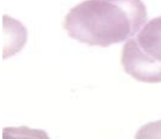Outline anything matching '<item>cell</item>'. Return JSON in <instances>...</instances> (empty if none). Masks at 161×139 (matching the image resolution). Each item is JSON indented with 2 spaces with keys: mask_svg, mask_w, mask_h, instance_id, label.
I'll return each instance as SVG.
<instances>
[{
  "mask_svg": "<svg viewBox=\"0 0 161 139\" xmlns=\"http://www.w3.org/2000/svg\"><path fill=\"white\" fill-rule=\"evenodd\" d=\"M147 20L141 0H86L69 10L64 27L72 39L106 47L133 37Z\"/></svg>",
  "mask_w": 161,
  "mask_h": 139,
  "instance_id": "1",
  "label": "cell"
},
{
  "mask_svg": "<svg viewBox=\"0 0 161 139\" xmlns=\"http://www.w3.org/2000/svg\"><path fill=\"white\" fill-rule=\"evenodd\" d=\"M121 63L126 73L139 81L161 82V16L150 20L122 50Z\"/></svg>",
  "mask_w": 161,
  "mask_h": 139,
  "instance_id": "2",
  "label": "cell"
}]
</instances>
